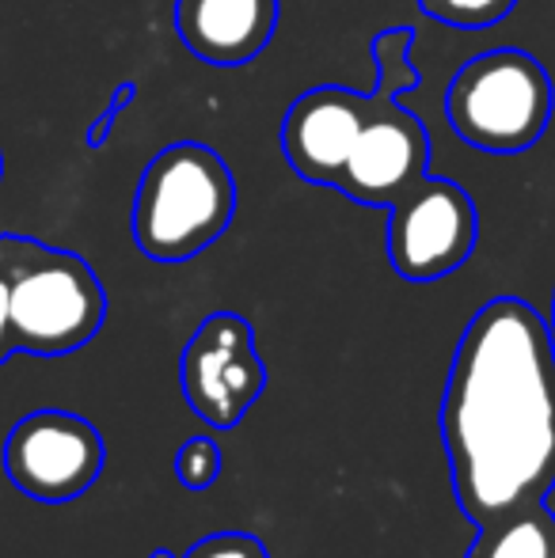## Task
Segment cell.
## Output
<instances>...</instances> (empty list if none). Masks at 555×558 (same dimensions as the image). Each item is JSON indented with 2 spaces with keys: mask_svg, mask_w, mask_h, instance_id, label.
I'll use <instances>...</instances> for the list:
<instances>
[{
  "mask_svg": "<svg viewBox=\"0 0 555 558\" xmlns=\"http://www.w3.org/2000/svg\"><path fill=\"white\" fill-rule=\"evenodd\" d=\"M552 76L526 50H487L457 69L445 111L453 133L483 153H526L552 122Z\"/></svg>",
  "mask_w": 555,
  "mask_h": 558,
  "instance_id": "obj_5",
  "label": "cell"
},
{
  "mask_svg": "<svg viewBox=\"0 0 555 558\" xmlns=\"http://www.w3.org/2000/svg\"><path fill=\"white\" fill-rule=\"evenodd\" d=\"M373 107V92H350L339 84H324L304 96L286 111L281 122V156L304 179V183L331 186L339 183L347 156L354 148L358 130L365 125Z\"/></svg>",
  "mask_w": 555,
  "mask_h": 558,
  "instance_id": "obj_9",
  "label": "cell"
},
{
  "mask_svg": "<svg viewBox=\"0 0 555 558\" xmlns=\"http://www.w3.org/2000/svg\"><path fill=\"white\" fill-rule=\"evenodd\" d=\"M388 214V258L403 281H442L472 258L480 217L453 179L422 175Z\"/></svg>",
  "mask_w": 555,
  "mask_h": 558,
  "instance_id": "obj_7",
  "label": "cell"
},
{
  "mask_svg": "<svg viewBox=\"0 0 555 558\" xmlns=\"http://www.w3.org/2000/svg\"><path fill=\"white\" fill-rule=\"evenodd\" d=\"M555 555V517L544 506L518 509L480 524L464 558H552Z\"/></svg>",
  "mask_w": 555,
  "mask_h": 558,
  "instance_id": "obj_11",
  "label": "cell"
},
{
  "mask_svg": "<svg viewBox=\"0 0 555 558\" xmlns=\"http://www.w3.org/2000/svg\"><path fill=\"white\" fill-rule=\"evenodd\" d=\"M148 558H179V555H171V551H168V547H156V551H153V555H148Z\"/></svg>",
  "mask_w": 555,
  "mask_h": 558,
  "instance_id": "obj_16",
  "label": "cell"
},
{
  "mask_svg": "<svg viewBox=\"0 0 555 558\" xmlns=\"http://www.w3.org/2000/svg\"><path fill=\"white\" fill-rule=\"evenodd\" d=\"M518 0H419V8L426 15H434L437 23L449 27H491V23L506 20L514 12Z\"/></svg>",
  "mask_w": 555,
  "mask_h": 558,
  "instance_id": "obj_12",
  "label": "cell"
},
{
  "mask_svg": "<svg viewBox=\"0 0 555 558\" xmlns=\"http://www.w3.org/2000/svg\"><path fill=\"white\" fill-rule=\"evenodd\" d=\"M0 270L8 281L15 350L35 357H65L99 335L107 319V293L81 255L4 232Z\"/></svg>",
  "mask_w": 555,
  "mask_h": 558,
  "instance_id": "obj_3",
  "label": "cell"
},
{
  "mask_svg": "<svg viewBox=\"0 0 555 558\" xmlns=\"http://www.w3.org/2000/svg\"><path fill=\"white\" fill-rule=\"evenodd\" d=\"M107 448L88 418L69 411H35L12 426L4 471L15 490L35 501H73L104 475Z\"/></svg>",
  "mask_w": 555,
  "mask_h": 558,
  "instance_id": "obj_8",
  "label": "cell"
},
{
  "mask_svg": "<svg viewBox=\"0 0 555 558\" xmlns=\"http://www.w3.org/2000/svg\"><path fill=\"white\" fill-rule=\"evenodd\" d=\"M552 558H555V555H552Z\"/></svg>",
  "mask_w": 555,
  "mask_h": 558,
  "instance_id": "obj_19",
  "label": "cell"
},
{
  "mask_svg": "<svg viewBox=\"0 0 555 558\" xmlns=\"http://www.w3.org/2000/svg\"><path fill=\"white\" fill-rule=\"evenodd\" d=\"M15 342H12V319H8V281L4 270H0V365L12 357Z\"/></svg>",
  "mask_w": 555,
  "mask_h": 558,
  "instance_id": "obj_15",
  "label": "cell"
},
{
  "mask_svg": "<svg viewBox=\"0 0 555 558\" xmlns=\"http://www.w3.org/2000/svg\"><path fill=\"white\" fill-rule=\"evenodd\" d=\"M176 475L186 490H209L221 475V445L214 437H191L176 452Z\"/></svg>",
  "mask_w": 555,
  "mask_h": 558,
  "instance_id": "obj_13",
  "label": "cell"
},
{
  "mask_svg": "<svg viewBox=\"0 0 555 558\" xmlns=\"http://www.w3.org/2000/svg\"><path fill=\"white\" fill-rule=\"evenodd\" d=\"M548 327H552V338H555V293H552V319H548Z\"/></svg>",
  "mask_w": 555,
  "mask_h": 558,
  "instance_id": "obj_17",
  "label": "cell"
},
{
  "mask_svg": "<svg viewBox=\"0 0 555 558\" xmlns=\"http://www.w3.org/2000/svg\"><path fill=\"white\" fill-rule=\"evenodd\" d=\"M179 558H270L260 536L252 532H214V536L198 539L186 555Z\"/></svg>",
  "mask_w": 555,
  "mask_h": 558,
  "instance_id": "obj_14",
  "label": "cell"
},
{
  "mask_svg": "<svg viewBox=\"0 0 555 558\" xmlns=\"http://www.w3.org/2000/svg\"><path fill=\"white\" fill-rule=\"evenodd\" d=\"M237 217L229 163L198 141H179L153 156L134 194V243L153 263H186L225 235Z\"/></svg>",
  "mask_w": 555,
  "mask_h": 558,
  "instance_id": "obj_2",
  "label": "cell"
},
{
  "mask_svg": "<svg viewBox=\"0 0 555 558\" xmlns=\"http://www.w3.org/2000/svg\"><path fill=\"white\" fill-rule=\"evenodd\" d=\"M278 0H176V31L206 65L237 69L267 50Z\"/></svg>",
  "mask_w": 555,
  "mask_h": 558,
  "instance_id": "obj_10",
  "label": "cell"
},
{
  "mask_svg": "<svg viewBox=\"0 0 555 558\" xmlns=\"http://www.w3.org/2000/svg\"><path fill=\"white\" fill-rule=\"evenodd\" d=\"M183 399L206 426L237 429L267 391V365L255 331L237 312H214L198 324L179 365Z\"/></svg>",
  "mask_w": 555,
  "mask_h": 558,
  "instance_id": "obj_6",
  "label": "cell"
},
{
  "mask_svg": "<svg viewBox=\"0 0 555 558\" xmlns=\"http://www.w3.org/2000/svg\"><path fill=\"white\" fill-rule=\"evenodd\" d=\"M0 179H4V153H0Z\"/></svg>",
  "mask_w": 555,
  "mask_h": 558,
  "instance_id": "obj_18",
  "label": "cell"
},
{
  "mask_svg": "<svg viewBox=\"0 0 555 558\" xmlns=\"http://www.w3.org/2000/svg\"><path fill=\"white\" fill-rule=\"evenodd\" d=\"M411 46H415L411 27H393L373 38V58H377L373 107L365 125L358 130L339 183H335V191L362 206L388 209L411 183L426 175V125L400 104L403 92L419 84V69L411 65Z\"/></svg>",
  "mask_w": 555,
  "mask_h": 558,
  "instance_id": "obj_4",
  "label": "cell"
},
{
  "mask_svg": "<svg viewBox=\"0 0 555 558\" xmlns=\"http://www.w3.org/2000/svg\"><path fill=\"white\" fill-rule=\"evenodd\" d=\"M442 441L457 506L475 529L544 506L555 486V338L518 296L487 301L460 335Z\"/></svg>",
  "mask_w": 555,
  "mask_h": 558,
  "instance_id": "obj_1",
  "label": "cell"
}]
</instances>
